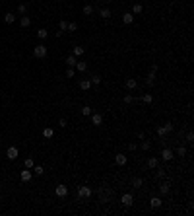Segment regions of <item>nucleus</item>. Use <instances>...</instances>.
I'll use <instances>...</instances> for the list:
<instances>
[{
  "label": "nucleus",
  "instance_id": "nucleus-15",
  "mask_svg": "<svg viewBox=\"0 0 194 216\" xmlns=\"http://www.w3.org/2000/svg\"><path fill=\"white\" fill-rule=\"evenodd\" d=\"M157 165H159V160H157V158H153V156H151V158H149V160H148V168H149V170H155Z\"/></svg>",
  "mask_w": 194,
  "mask_h": 216
},
{
  "label": "nucleus",
  "instance_id": "nucleus-25",
  "mask_svg": "<svg viewBox=\"0 0 194 216\" xmlns=\"http://www.w3.org/2000/svg\"><path fill=\"white\" fill-rule=\"evenodd\" d=\"M76 68H78L80 72H85V70H87V62H80V60H78V62H76Z\"/></svg>",
  "mask_w": 194,
  "mask_h": 216
},
{
  "label": "nucleus",
  "instance_id": "nucleus-38",
  "mask_svg": "<svg viewBox=\"0 0 194 216\" xmlns=\"http://www.w3.org/2000/svg\"><path fill=\"white\" fill-rule=\"evenodd\" d=\"M132 101H134V96H132V93H126V96H124V103H132Z\"/></svg>",
  "mask_w": 194,
  "mask_h": 216
},
{
  "label": "nucleus",
  "instance_id": "nucleus-43",
  "mask_svg": "<svg viewBox=\"0 0 194 216\" xmlns=\"http://www.w3.org/2000/svg\"><path fill=\"white\" fill-rule=\"evenodd\" d=\"M25 10H27L25 4H19V6H18V12H19V14H25Z\"/></svg>",
  "mask_w": 194,
  "mask_h": 216
},
{
  "label": "nucleus",
  "instance_id": "nucleus-31",
  "mask_svg": "<svg viewBox=\"0 0 194 216\" xmlns=\"http://www.w3.org/2000/svg\"><path fill=\"white\" fill-rule=\"evenodd\" d=\"M58 29H60V31H66V29H68V21L60 20V21H58Z\"/></svg>",
  "mask_w": 194,
  "mask_h": 216
},
{
  "label": "nucleus",
  "instance_id": "nucleus-26",
  "mask_svg": "<svg viewBox=\"0 0 194 216\" xmlns=\"http://www.w3.org/2000/svg\"><path fill=\"white\" fill-rule=\"evenodd\" d=\"M23 165H25L27 170H33V165H35V162H33V158H25V162H23Z\"/></svg>",
  "mask_w": 194,
  "mask_h": 216
},
{
  "label": "nucleus",
  "instance_id": "nucleus-23",
  "mask_svg": "<svg viewBox=\"0 0 194 216\" xmlns=\"http://www.w3.org/2000/svg\"><path fill=\"white\" fill-rule=\"evenodd\" d=\"M84 53H85L84 47H74V53H72V55H74V57H82Z\"/></svg>",
  "mask_w": 194,
  "mask_h": 216
},
{
  "label": "nucleus",
  "instance_id": "nucleus-30",
  "mask_svg": "<svg viewBox=\"0 0 194 216\" xmlns=\"http://www.w3.org/2000/svg\"><path fill=\"white\" fill-rule=\"evenodd\" d=\"M157 134H159V138H165V134H167V129H165V127H157Z\"/></svg>",
  "mask_w": 194,
  "mask_h": 216
},
{
  "label": "nucleus",
  "instance_id": "nucleus-42",
  "mask_svg": "<svg viewBox=\"0 0 194 216\" xmlns=\"http://www.w3.org/2000/svg\"><path fill=\"white\" fill-rule=\"evenodd\" d=\"M66 78H74V68H68V70H66Z\"/></svg>",
  "mask_w": 194,
  "mask_h": 216
},
{
  "label": "nucleus",
  "instance_id": "nucleus-29",
  "mask_svg": "<svg viewBox=\"0 0 194 216\" xmlns=\"http://www.w3.org/2000/svg\"><path fill=\"white\" fill-rule=\"evenodd\" d=\"M142 101H144V103H151V101H153V96H151V93H144Z\"/></svg>",
  "mask_w": 194,
  "mask_h": 216
},
{
  "label": "nucleus",
  "instance_id": "nucleus-20",
  "mask_svg": "<svg viewBox=\"0 0 194 216\" xmlns=\"http://www.w3.org/2000/svg\"><path fill=\"white\" fill-rule=\"evenodd\" d=\"M52 134H54V131H52L51 127H45V129H43V136L45 138H52Z\"/></svg>",
  "mask_w": 194,
  "mask_h": 216
},
{
  "label": "nucleus",
  "instance_id": "nucleus-33",
  "mask_svg": "<svg viewBox=\"0 0 194 216\" xmlns=\"http://www.w3.org/2000/svg\"><path fill=\"white\" fill-rule=\"evenodd\" d=\"M82 115H84V117H89V115H91L89 105H84V107H82Z\"/></svg>",
  "mask_w": 194,
  "mask_h": 216
},
{
  "label": "nucleus",
  "instance_id": "nucleus-12",
  "mask_svg": "<svg viewBox=\"0 0 194 216\" xmlns=\"http://www.w3.org/2000/svg\"><path fill=\"white\" fill-rule=\"evenodd\" d=\"M122 21L126 24V26H130V24L134 21V14H132V12H126V14H122Z\"/></svg>",
  "mask_w": 194,
  "mask_h": 216
},
{
  "label": "nucleus",
  "instance_id": "nucleus-13",
  "mask_svg": "<svg viewBox=\"0 0 194 216\" xmlns=\"http://www.w3.org/2000/svg\"><path fill=\"white\" fill-rule=\"evenodd\" d=\"M169 191H171V183H167V181H163V183L159 185V193H161V195H167Z\"/></svg>",
  "mask_w": 194,
  "mask_h": 216
},
{
  "label": "nucleus",
  "instance_id": "nucleus-35",
  "mask_svg": "<svg viewBox=\"0 0 194 216\" xmlns=\"http://www.w3.org/2000/svg\"><path fill=\"white\" fill-rule=\"evenodd\" d=\"M99 16H101V18H111V10L109 8H103V10L99 12Z\"/></svg>",
  "mask_w": 194,
  "mask_h": 216
},
{
  "label": "nucleus",
  "instance_id": "nucleus-41",
  "mask_svg": "<svg viewBox=\"0 0 194 216\" xmlns=\"http://www.w3.org/2000/svg\"><path fill=\"white\" fill-rule=\"evenodd\" d=\"M163 127L167 129V132H171V131H173V129H175V125H173V123H165V125H163Z\"/></svg>",
  "mask_w": 194,
  "mask_h": 216
},
{
  "label": "nucleus",
  "instance_id": "nucleus-7",
  "mask_svg": "<svg viewBox=\"0 0 194 216\" xmlns=\"http://www.w3.org/2000/svg\"><path fill=\"white\" fill-rule=\"evenodd\" d=\"M78 197H82V199H85V197H91V189H89V187H85V185L78 187Z\"/></svg>",
  "mask_w": 194,
  "mask_h": 216
},
{
  "label": "nucleus",
  "instance_id": "nucleus-11",
  "mask_svg": "<svg viewBox=\"0 0 194 216\" xmlns=\"http://www.w3.org/2000/svg\"><path fill=\"white\" fill-rule=\"evenodd\" d=\"M124 84H126V88H128V90H136V88H138V80H136V78H126V82H124Z\"/></svg>",
  "mask_w": 194,
  "mask_h": 216
},
{
  "label": "nucleus",
  "instance_id": "nucleus-2",
  "mask_svg": "<svg viewBox=\"0 0 194 216\" xmlns=\"http://www.w3.org/2000/svg\"><path fill=\"white\" fill-rule=\"evenodd\" d=\"M175 158V152L171 150V148H163L161 150V160H165V162H171Z\"/></svg>",
  "mask_w": 194,
  "mask_h": 216
},
{
  "label": "nucleus",
  "instance_id": "nucleus-8",
  "mask_svg": "<svg viewBox=\"0 0 194 216\" xmlns=\"http://www.w3.org/2000/svg\"><path fill=\"white\" fill-rule=\"evenodd\" d=\"M18 148H16V146H10V148H8L6 150V158L8 160H16V158H18Z\"/></svg>",
  "mask_w": 194,
  "mask_h": 216
},
{
  "label": "nucleus",
  "instance_id": "nucleus-37",
  "mask_svg": "<svg viewBox=\"0 0 194 216\" xmlns=\"http://www.w3.org/2000/svg\"><path fill=\"white\" fill-rule=\"evenodd\" d=\"M184 138H186V142H194V132H192V131H188Z\"/></svg>",
  "mask_w": 194,
  "mask_h": 216
},
{
  "label": "nucleus",
  "instance_id": "nucleus-3",
  "mask_svg": "<svg viewBox=\"0 0 194 216\" xmlns=\"http://www.w3.org/2000/svg\"><path fill=\"white\" fill-rule=\"evenodd\" d=\"M31 177H33V171H31V170H27V168L21 171V173H19V179H21L23 183H29V181H31Z\"/></svg>",
  "mask_w": 194,
  "mask_h": 216
},
{
  "label": "nucleus",
  "instance_id": "nucleus-19",
  "mask_svg": "<svg viewBox=\"0 0 194 216\" xmlns=\"http://www.w3.org/2000/svg\"><path fill=\"white\" fill-rule=\"evenodd\" d=\"M146 84H148V86H153V84H155V72H149V74H148Z\"/></svg>",
  "mask_w": 194,
  "mask_h": 216
},
{
  "label": "nucleus",
  "instance_id": "nucleus-45",
  "mask_svg": "<svg viewBox=\"0 0 194 216\" xmlns=\"http://www.w3.org/2000/svg\"><path fill=\"white\" fill-rule=\"evenodd\" d=\"M103 2H111V0H103Z\"/></svg>",
  "mask_w": 194,
  "mask_h": 216
},
{
  "label": "nucleus",
  "instance_id": "nucleus-10",
  "mask_svg": "<svg viewBox=\"0 0 194 216\" xmlns=\"http://www.w3.org/2000/svg\"><path fill=\"white\" fill-rule=\"evenodd\" d=\"M149 204H151V208H159V206L163 204V201L159 199V197H151V199H149Z\"/></svg>",
  "mask_w": 194,
  "mask_h": 216
},
{
  "label": "nucleus",
  "instance_id": "nucleus-4",
  "mask_svg": "<svg viewBox=\"0 0 194 216\" xmlns=\"http://www.w3.org/2000/svg\"><path fill=\"white\" fill-rule=\"evenodd\" d=\"M54 195H56L58 199H64V197L68 195V187H66V185H58L56 189H54Z\"/></svg>",
  "mask_w": 194,
  "mask_h": 216
},
{
  "label": "nucleus",
  "instance_id": "nucleus-14",
  "mask_svg": "<svg viewBox=\"0 0 194 216\" xmlns=\"http://www.w3.org/2000/svg\"><path fill=\"white\" fill-rule=\"evenodd\" d=\"M80 90H84V92L91 90V80H82L80 82Z\"/></svg>",
  "mask_w": 194,
  "mask_h": 216
},
{
  "label": "nucleus",
  "instance_id": "nucleus-36",
  "mask_svg": "<svg viewBox=\"0 0 194 216\" xmlns=\"http://www.w3.org/2000/svg\"><path fill=\"white\" fill-rule=\"evenodd\" d=\"M177 156H186V148H184V146H179V148H177Z\"/></svg>",
  "mask_w": 194,
  "mask_h": 216
},
{
  "label": "nucleus",
  "instance_id": "nucleus-24",
  "mask_svg": "<svg viewBox=\"0 0 194 216\" xmlns=\"http://www.w3.org/2000/svg\"><path fill=\"white\" fill-rule=\"evenodd\" d=\"M101 84V76H99V74H93V76H91V86H99Z\"/></svg>",
  "mask_w": 194,
  "mask_h": 216
},
{
  "label": "nucleus",
  "instance_id": "nucleus-16",
  "mask_svg": "<svg viewBox=\"0 0 194 216\" xmlns=\"http://www.w3.org/2000/svg\"><path fill=\"white\" fill-rule=\"evenodd\" d=\"M78 62V57H74V55H70V57H66V64L70 66V68H74Z\"/></svg>",
  "mask_w": 194,
  "mask_h": 216
},
{
  "label": "nucleus",
  "instance_id": "nucleus-22",
  "mask_svg": "<svg viewBox=\"0 0 194 216\" xmlns=\"http://www.w3.org/2000/svg\"><path fill=\"white\" fill-rule=\"evenodd\" d=\"M4 21H6V24H14V21H16V16H14L12 12H8L6 16H4Z\"/></svg>",
  "mask_w": 194,
  "mask_h": 216
},
{
  "label": "nucleus",
  "instance_id": "nucleus-39",
  "mask_svg": "<svg viewBox=\"0 0 194 216\" xmlns=\"http://www.w3.org/2000/svg\"><path fill=\"white\" fill-rule=\"evenodd\" d=\"M76 29H78V24L72 21V24H68V29H66V31H76Z\"/></svg>",
  "mask_w": 194,
  "mask_h": 216
},
{
  "label": "nucleus",
  "instance_id": "nucleus-28",
  "mask_svg": "<svg viewBox=\"0 0 194 216\" xmlns=\"http://www.w3.org/2000/svg\"><path fill=\"white\" fill-rule=\"evenodd\" d=\"M37 37H39V39H47V37H49V31H47V29H39Z\"/></svg>",
  "mask_w": 194,
  "mask_h": 216
},
{
  "label": "nucleus",
  "instance_id": "nucleus-44",
  "mask_svg": "<svg viewBox=\"0 0 194 216\" xmlns=\"http://www.w3.org/2000/svg\"><path fill=\"white\" fill-rule=\"evenodd\" d=\"M58 127H66V119H60V121H58Z\"/></svg>",
  "mask_w": 194,
  "mask_h": 216
},
{
  "label": "nucleus",
  "instance_id": "nucleus-5",
  "mask_svg": "<svg viewBox=\"0 0 194 216\" xmlns=\"http://www.w3.org/2000/svg\"><path fill=\"white\" fill-rule=\"evenodd\" d=\"M120 203H122L124 206H132V204H134V197L130 195V193H124V195L120 197Z\"/></svg>",
  "mask_w": 194,
  "mask_h": 216
},
{
  "label": "nucleus",
  "instance_id": "nucleus-18",
  "mask_svg": "<svg viewBox=\"0 0 194 216\" xmlns=\"http://www.w3.org/2000/svg\"><path fill=\"white\" fill-rule=\"evenodd\" d=\"M142 12H144L142 4H134V6H132V14H134V16H138V14H142Z\"/></svg>",
  "mask_w": 194,
  "mask_h": 216
},
{
  "label": "nucleus",
  "instance_id": "nucleus-1",
  "mask_svg": "<svg viewBox=\"0 0 194 216\" xmlns=\"http://www.w3.org/2000/svg\"><path fill=\"white\" fill-rule=\"evenodd\" d=\"M47 53H49V51H47V47H45V45H37L35 49H33V55H35L37 59H45Z\"/></svg>",
  "mask_w": 194,
  "mask_h": 216
},
{
  "label": "nucleus",
  "instance_id": "nucleus-6",
  "mask_svg": "<svg viewBox=\"0 0 194 216\" xmlns=\"http://www.w3.org/2000/svg\"><path fill=\"white\" fill-rule=\"evenodd\" d=\"M91 125H93V127H101V125H103V115L91 113Z\"/></svg>",
  "mask_w": 194,
  "mask_h": 216
},
{
  "label": "nucleus",
  "instance_id": "nucleus-17",
  "mask_svg": "<svg viewBox=\"0 0 194 216\" xmlns=\"http://www.w3.org/2000/svg\"><path fill=\"white\" fill-rule=\"evenodd\" d=\"M132 187H136V189L144 187V179L142 177H134V179H132Z\"/></svg>",
  "mask_w": 194,
  "mask_h": 216
},
{
  "label": "nucleus",
  "instance_id": "nucleus-34",
  "mask_svg": "<svg viewBox=\"0 0 194 216\" xmlns=\"http://www.w3.org/2000/svg\"><path fill=\"white\" fill-rule=\"evenodd\" d=\"M155 170H157V173H155V175H157V179H163V177H165V170H163V168H159V165H157Z\"/></svg>",
  "mask_w": 194,
  "mask_h": 216
},
{
  "label": "nucleus",
  "instance_id": "nucleus-27",
  "mask_svg": "<svg viewBox=\"0 0 194 216\" xmlns=\"http://www.w3.org/2000/svg\"><path fill=\"white\" fill-rule=\"evenodd\" d=\"M33 173H35V175H43V173H45L43 165H33Z\"/></svg>",
  "mask_w": 194,
  "mask_h": 216
},
{
  "label": "nucleus",
  "instance_id": "nucleus-9",
  "mask_svg": "<svg viewBox=\"0 0 194 216\" xmlns=\"http://www.w3.org/2000/svg\"><path fill=\"white\" fill-rule=\"evenodd\" d=\"M115 164L116 165H126V164H128V158L124 156V154H116V156H115Z\"/></svg>",
  "mask_w": 194,
  "mask_h": 216
},
{
  "label": "nucleus",
  "instance_id": "nucleus-21",
  "mask_svg": "<svg viewBox=\"0 0 194 216\" xmlns=\"http://www.w3.org/2000/svg\"><path fill=\"white\" fill-rule=\"evenodd\" d=\"M19 24H21V27H29V24H31V20H29V16H21V20H19Z\"/></svg>",
  "mask_w": 194,
  "mask_h": 216
},
{
  "label": "nucleus",
  "instance_id": "nucleus-32",
  "mask_svg": "<svg viewBox=\"0 0 194 216\" xmlns=\"http://www.w3.org/2000/svg\"><path fill=\"white\" fill-rule=\"evenodd\" d=\"M84 14H85V16H91V14H93V6H91V4H85V6H84Z\"/></svg>",
  "mask_w": 194,
  "mask_h": 216
},
{
  "label": "nucleus",
  "instance_id": "nucleus-46",
  "mask_svg": "<svg viewBox=\"0 0 194 216\" xmlns=\"http://www.w3.org/2000/svg\"><path fill=\"white\" fill-rule=\"evenodd\" d=\"M0 203H2V201H0Z\"/></svg>",
  "mask_w": 194,
  "mask_h": 216
},
{
  "label": "nucleus",
  "instance_id": "nucleus-40",
  "mask_svg": "<svg viewBox=\"0 0 194 216\" xmlns=\"http://www.w3.org/2000/svg\"><path fill=\"white\" fill-rule=\"evenodd\" d=\"M149 148H151L149 140H144V142H142V150H149Z\"/></svg>",
  "mask_w": 194,
  "mask_h": 216
}]
</instances>
